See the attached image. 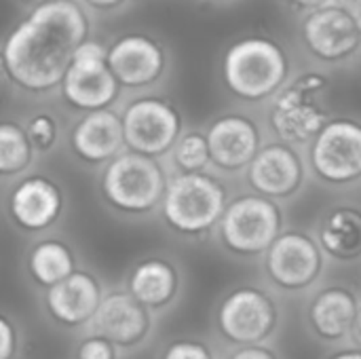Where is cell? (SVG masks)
Masks as SVG:
<instances>
[{
  "label": "cell",
  "instance_id": "obj_13",
  "mask_svg": "<svg viewBox=\"0 0 361 359\" xmlns=\"http://www.w3.org/2000/svg\"><path fill=\"white\" fill-rule=\"evenodd\" d=\"M300 32L305 47L328 63L347 61L361 49L357 17L334 2L307 13Z\"/></svg>",
  "mask_w": 361,
  "mask_h": 359
},
{
  "label": "cell",
  "instance_id": "obj_17",
  "mask_svg": "<svg viewBox=\"0 0 361 359\" xmlns=\"http://www.w3.org/2000/svg\"><path fill=\"white\" fill-rule=\"evenodd\" d=\"M66 207V195L61 186L42 174L25 176L15 182L8 195V214L15 224L30 233H42L51 229Z\"/></svg>",
  "mask_w": 361,
  "mask_h": 359
},
{
  "label": "cell",
  "instance_id": "obj_18",
  "mask_svg": "<svg viewBox=\"0 0 361 359\" xmlns=\"http://www.w3.org/2000/svg\"><path fill=\"white\" fill-rule=\"evenodd\" d=\"M104 286L85 269H78L61 284L44 292V311L49 320L61 328H89L102 300Z\"/></svg>",
  "mask_w": 361,
  "mask_h": 359
},
{
  "label": "cell",
  "instance_id": "obj_14",
  "mask_svg": "<svg viewBox=\"0 0 361 359\" xmlns=\"http://www.w3.org/2000/svg\"><path fill=\"white\" fill-rule=\"evenodd\" d=\"M152 328L154 313L129 290H108L89 326V334L104 336L125 351L146 343Z\"/></svg>",
  "mask_w": 361,
  "mask_h": 359
},
{
  "label": "cell",
  "instance_id": "obj_29",
  "mask_svg": "<svg viewBox=\"0 0 361 359\" xmlns=\"http://www.w3.org/2000/svg\"><path fill=\"white\" fill-rule=\"evenodd\" d=\"M19 349V326L8 317H0V359H15Z\"/></svg>",
  "mask_w": 361,
  "mask_h": 359
},
{
  "label": "cell",
  "instance_id": "obj_15",
  "mask_svg": "<svg viewBox=\"0 0 361 359\" xmlns=\"http://www.w3.org/2000/svg\"><path fill=\"white\" fill-rule=\"evenodd\" d=\"M214 169L222 174L247 171L264 146L258 123L245 114L231 112L214 118L205 129Z\"/></svg>",
  "mask_w": 361,
  "mask_h": 359
},
{
  "label": "cell",
  "instance_id": "obj_34",
  "mask_svg": "<svg viewBox=\"0 0 361 359\" xmlns=\"http://www.w3.org/2000/svg\"><path fill=\"white\" fill-rule=\"evenodd\" d=\"M334 4L343 6L345 11H349L351 15L360 17L361 15V0H334Z\"/></svg>",
  "mask_w": 361,
  "mask_h": 359
},
{
  "label": "cell",
  "instance_id": "obj_7",
  "mask_svg": "<svg viewBox=\"0 0 361 359\" xmlns=\"http://www.w3.org/2000/svg\"><path fill=\"white\" fill-rule=\"evenodd\" d=\"M216 328L233 347L264 345L279 328L277 303L264 288L239 286L220 300Z\"/></svg>",
  "mask_w": 361,
  "mask_h": 359
},
{
  "label": "cell",
  "instance_id": "obj_9",
  "mask_svg": "<svg viewBox=\"0 0 361 359\" xmlns=\"http://www.w3.org/2000/svg\"><path fill=\"white\" fill-rule=\"evenodd\" d=\"M326 254L315 235L305 231H283L264 256L269 286L283 294L311 290L326 269Z\"/></svg>",
  "mask_w": 361,
  "mask_h": 359
},
{
  "label": "cell",
  "instance_id": "obj_28",
  "mask_svg": "<svg viewBox=\"0 0 361 359\" xmlns=\"http://www.w3.org/2000/svg\"><path fill=\"white\" fill-rule=\"evenodd\" d=\"M76 359H121V349L104 336L89 334L78 343Z\"/></svg>",
  "mask_w": 361,
  "mask_h": 359
},
{
  "label": "cell",
  "instance_id": "obj_31",
  "mask_svg": "<svg viewBox=\"0 0 361 359\" xmlns=\"http://www.w3.org/2000/svg\"><path fill=\"white\" fill-rule=\"evenodd\" d=\"M85 6H91L95 11H112V8H118L123 6L127 0H80Z\"/></svg>",
  "mask_w": 361,
  "mask_h": 359
},
{
  "label": "cell",
  "instance_id": "obj_25",
  "mask_svg": "<svg viewBox=\"0 0 361 359\" xmlns=\"http://www.w3.org/2000/svg\"><path fill=\"white\" fill-rule=\"evenodd\" d=\"M169 157L173 169L180 174H201L214 169L205 131H197V129L184 131L178 144L173 146V150L169 152Z\"/></svg>",
  "mask_w": 361,
  "mask_h": 359
},
{
  "label": "cell",
  "instance_id": "obj_1",
  "mask_svg": "<svg viewBox=\"0 0 361 359\" xmlns=\"http://www.w3.org/2000/svg\"><path fill=\"white\" fill-rule=\"evenodd\" d=\"M87 40L89 19L78 0L36 4L4 38V74L21 91H53L61 87L74 53Z\"/></svg>",
  "mask_w": 361,
  "mask_h": 359
},
{
  "label": "cell",
  "instance_id": "obj_33",
  "mask_svg": "<svg viewBox=\"0 0 361 359\" xmlns=\"http://www.w3.org/2000/svg\"><path fill=\"white\" fill-rule=\"evenodd\" d=\"M349 347H355L361 351V305L360 311H357V320H355V326H353V332H351V339H349Z\"/></svg>",
  "mask_w": 361,
  "mask_h": 359
},
{
  "label": "cell",
  "instance_id": "obj_30",
  "mask_svg": "<svg viewBox=\"0 0 361 359\" xmlns=\"http://www.w3.org/2000/svg\"><path fill=\"white\" fill-rule=\"evenodd\" d=\"M226 359H279V355L267 345H252V347H235Z\"/></svg>",
  "mask_w": 361,
  "mask_h": 359
},
{
  "label": "cell",
  "instance_id": "obj_26",
  "mask_svg": "<svg viewBox=\"0 0 361 359\" xmlns=\"http://www.w3.org/2000/svg\"><path fill=\"white\" fill-rule=\"evenodd\" d=\"M23 127L36 154H49L51 150H55L59 135H61V127L53 112H47V110L34 112L25 118Z\"/></svg>",
  "mask_w": 361,
  "mask_h": 359
},
{
  "label": "cell",
  "instance_id": "obj_16",
  "mask_svg": "<svg viewBox=\"0 0 361 359\" xmlns=\"http://www.w3.org/2000/svg\"><path fill=\"white\" fill-rule=\"evenodd\" d=\"M108 63L121 87L144 89L165 74L167 53L148 34H123L108 47Z\"/></svg>",
  "mask_w": 361,
  "mask_h": 359
},
{
  "label": "cell",
  "instance_id": "obj_24",
  "mask_svg": "<svg viewBox=\"0 0 361 359\" xmlns=\"http://www.w3.org/2000/svg\"><path fill=\"white\" fill-rule=\"evenodd\" d=\"M36 157L25 127L15 121H4L0 125V176L8 180L25 174Z\"/></svg>",
  "mask_w": 361,
  "mask_h": 359
},
{
  "label": "cell",
  "instance_id": "obj_6",
  "mask_svg": "<svg viewBox=\"0 0 361 359\" xmlns=\"http://www.w3.org/2000/svg\"><path fill=\"white\" fill-rule=\"evenodd\" d=\"M222 245L241 258L267 256L283 233V212L277 201L258 193L231 199L220 224Z\"/></svg>",
  "mask_w": 361,
  "mask_h": 359
},
{
  "label": "cell",
  "instance_id": "obj_36",
  "mask_svg": "<svg viewBox=\"0 0 361 359\" xmlns=\"http://www.w3.org/2000/svg\"><path fill=\"white\" fill-rule=\"evenodd\" d=\"M30 2H34V4H44V2H51V0H30Z\"/></svg>",
  "mask_w": 361,
  "mask_h": 359
},
{
  "label": "cell",
  "instance_id": "obj_2",
  "mask_svg": "<svg viewBox=\"0 0 361 359\" xmlns=\"http://www.w3.org/2000/svg\"><path fill=\"white\" fill-rule=\"evenodd\" d=\"M222 80L243 102H271L290 83V55L275 38H239L222 55Z\"/></svg>",
  "mask_w": 361,
  "mask_h": 359
},
{
  "label": "cell",
  "instance_id": "obj_32",
  "mask_svg": "<svg viewBox=\"0 0 361 359\" xmlns=\"http://www.w3.org/2000/svg\"><path fill=\"white\" fill-rule=\"evenodd\" d=\"M288 2L294 4V6H298V8H302V11H307V13H311L315 8H322V6L332 4L334 0H288Z\"/></svg>",
  "mask_w": 361,
  "mask_h": 359
},
{
  "label": "cell",
  "instance_id": "obj_20",
  "mask_svg": "<svg viewBox=\"0 0 361 359\" xmlns=\"http://www.w3.org/2000/svg\"><path fill=\"white\" fill-rule=\"evenodd\" d=\"M70 148L87 165H108L127 150L121 114L110 108L82 114L70 131Z\"/></svg>",
  "mask_w": 361,
  "mask_h": 359
},
{
  "label": "cell",
  "instance_id": "obj_10",
  "mask_svg": "<svg viewBox=\"0 0 361 359\" xmlns=\"http://www.w3.org/2000/svg\"><path fill=\"white\" fill-rule=\"evenodd\" d=\"M61 93L72 108L85 114L108 110L121 93V83L108 63V47L91 38L82 42L61 83Z\"/></svg>",
  "mask_w": 361,
  "mask_h": 359
},
{
  "label": "cell",
  "instance_id": "obj_4",
  "mask_svg": "<svg viewBox=\"0 0 361 359\" xmlns=\"http://www.w3.org/2000/svg\"><path fill=\"white\" fill-rule=\"evenodd\" d=\"M328 78L317 72H305L269 102V125L275 140L296 148H309L317 133L330 123Z\"/></svg>",
  "mask_w": 361,
  "mask_h": 359
},
{
  "label": "cell",
  "instance_id": "obj_35",
  "mask_svg": "<svg viewBox=\"0 0 361 359\" xmlns=\"http://www.w3.org/2000/svg\"><path fill=\"white\" fill-rule=\"evenodd\" d=\"M328 359H361V351L355 349V347H349V349H343V351L332 353Z\"/></svg>",
  "mask_w": 361,
  "mask_h": 359
},
{
  "label": "cell",
  "instance_id": "obj_23",
  "mask_svg": "<svg viewBox=\"0 0 361 359\" xmlns=\"http://www.w3.org/2000/svg\"><path fill=\"white\" fill-rule=\"evenodd\" d=\"M76 258L72 248L61 239H40L36 241L27 252V273L36 286H40L44 292L63 279H68L72 273H76Z\"/></svg>",
  "mask_w": 361,
  "mask_h": 359
},
{
  "label": "cell",
  "instance_id": "obj_37",
  "mask_svg": "<svg viewBox=\"0 0 361 359\" xmlns=\"http://www.w3.org/2000/svg\"><path fill=\"white\" fill-rule=\"evenodd\" d=\"M357 23H360V32H361V15H360V17H357Z\"/></svg>",
  "mask_w": 361,
  "mask_h": 359
},
{
  "label": "cell",
  "instance_id": "obj_8",
  "mask_svg": "<svg viewBox=\"0 0 361 359\" xmlns=\"http://www.w3.org/2000/svg\"><path fill=\"white\" fill-rule=\"evenodd\" d=\"M307 161L313 176L334 188H347L361 182V121L330 118L307 148Z\"/></svg>",
  "mask_w": 361,
  "mask_h": 359
},
{
  "label": "cell",
  "instance_id": "obj_12",
  "mask_svg": "<svg viewBox=\"0 0 361 359\" xmlns=\"http://www.w3.org/2000/svg\"><path fill=\"white\" fill-rule=\"evenodd\" d=\"M309 174V161L302 150L286 142H269L260 148L245 176L254 193L273 201H286L296 197Z\"/></svg>",
  "mask_w": 361,
  "mask_h": 359
},
{
  "label": "cell",
  "instance_id": "obj_22",
  "mask_svg": "<svg viewBox=\"0 0 361 359\" xmlns=\"http://www.w3.org/2000/svg\"><path fill=\"white\" fill-rule=\"evenodd\" d=\"M315 237L326 258L355 262L361 258V205L334 203L317 222Z\"/></svg>",
  "mask_w": 361,
  "mask_h": 359
},
{
  "label": "cell",
  "instance_id": "obj_19",
  "mask_svg": "<svg viewBox=\"0 0 361 359\" xmlns=\"http://www.w3.org/2000/svg\"><path fill=\"white\" fill-rule=\"evenodd\" d=\"M361 300L347 286H328L313 294L307 305V326L315 339L328 345L349 343Z\"/></svg>",
  "mask_w": 361,
  "mask_h": 359
},
{
  "label": "cell",
  "instance_id": "obj_5",
  "mask_svg": "<svg viewBox=\"0 0 361 359\" xmlns=\"http://www.w3.org/2000/svg\"><path fill=\"white\" fill-rule=\"evenodd\" d=\"M169 176L161 159L125 150L102 167L99 193L114 212L142 216L161 207Z\"/></svg>",
  "mask_w": 361,
  "mask_h": 359
},
{
  "label": "cell",
  "instance_id": "obj_21",
  "mask_svg": "<svg viewBox=\"0 0 361 359\" xmlns=\"http://www.w3.org/2000/svg\"><path fill=\"white\" fill-rule=\"evenodd\" d=\"M182 288L180 269L163 256H146L137 260L127 279V290L152 313L173 305Z\"/></svg>",
  "mask_w": 361,
  "mask_h": 359
},
{
  "label": "cell",
  "instance_id": "obj_3",
  "mask_svg": "<svg viewBox=\"0 0 361 359\" xmlns=\"http://www.w3.org/2000/svg\"><path fill=\"white\" fill-rule=\"evenodd\" d=\"M228 203V190L216 174L171 171L161 214L173 233L199 239L218 229Z\"/></svg>",
  "mask_w": 361,
  "mask_h": 359
},
{
  "label": "cell",
  "instance_id": "obj_11",
  "mask_svg": "<svg viewBox=\"0 0 361 359\" xmlns=\"http://www.w3.org/2000/svg\"><path fill=\"white\" fill-rule=\"evenodd\" d=\"M127 150L163 159L184 133L182 114L163 97H137L121 112Z\"/></svg>",
  "mask_w": 361,
  "mask_h": 359
},
{
  "label": "cell",
  "instance_id": "obj_27",
  "mask_svg": "<svg viewBox=\"0 0 361 359\" xmlns=\"http://www.w3.org/2000/svg\"><path fill=\"white\" fill-rule=\"evenodd\" d=\"M159 359H218L216 351L199 339H178L169 343Z\"/></svg>",
  "mask_w": 361,
  "mask_h": 359
}]
</instances>
